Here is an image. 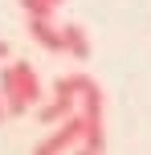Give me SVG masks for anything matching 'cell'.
<instances>
[{"label":"cell","instance_id":"8","mask_svg":"<svg viewBox=\"0 0 151 155\" xmlns=\"http://www.w3.org/2000/svg\"><path fill=\"white\" fill-rule=\"evenodd\" d=\"M74 155H102V151H94V147H82V143H78V147H74Z\"/></svg>","mask_w":151,"mask_h":155},{"label":"cell","instance_id":"10","mask_svg":"<svg viewBox=\"0 0 151 155\" xmlns=\"http://www.w3.org/2000/svg\"><path fill=\"white\" fill-rule=\"evenodd\" d=\"M4 118H8V110H4V98H0V127H4Z\"/></svg>","mask_w":151,"mask_h":155},{"label":"cell","instance_id":"1","mask_svg":"<svg viewBox=\"0 0 151 155\" xmlns=\"http://www.w3.org/2000/svg\"><path fill=\"white\" fill-rule=\"evenodd\" d=\"M0 98H4L8 118L12 114H29L41 98H45V86H41V74L33 70L29 61H12L0 70Z\"/></svg>","mask_w":151,"mask_h":155},{"label":"cell","instance_id":"6","mask_svg":"<svg viewBox=\"0 0 151 155\" xmlns=\"http://www.w3.org/2000/svg\"><path fill=\"white\" fill-rule=\"evenodd\" d=\"M74 110L65 106V102H57V98H49L45 106L37 110V123H49V127H57V123H65V118H70Z\"/></svg>","mask_w":151,"mask_h":155},{"label":"cell","instance_id":"5","mask_svg":"<svg viewBox=\"0 0 151 155\" xmlns=\"http://www.w3.org/2000/svg\"><path fill=\"white\" fill-rule=\"evenodd\" d=\"M61 41H65V53L74 61H90V37L82 25H61Z\"/></svg>","mask_w":151,"mask_h":155},{"label":"cell","instance_id":"3","mask_svg":"<svg viewBox=\"0 0 151 155\" xmlns=\"http://www.w3.org/2000/svg\"><path fill=\"white\" fill-rule=\"evenodd\" d=\"M29 37L37 41L41 49L49 53H65V41H61V25H53V16H29Z\"/></svg>","mask_w":151,"mask_h":155},{"label":"cell","instance_id":"4","mask_svg":"<svg viewBox=\"0 0 151 155\" xmlns=\"http://www.w3.org/2000/svg\"><path fill=\"white\" fill-rule=\"evenodd\" d=\"M86 82H90L86 74H61V78L53 82V98L65 102L70 110H78V94H82V86H86Z\"/></svg>","mask_w":151,"mask_h":155},{"label":"cell","instance_id":"2","mask_svg":"<svg viewBox=\"0 0 151 155\" xmlns=\"http://www.w3.org/2000/svg\"><path fill=\"white\" fill-rule=\"evenodd\" d=\"M82 131H86V118H82V110H74L65 123L53 127L49 139H41L37 147H33V155H65V151H74L82 143Z\"/></svg>","mask_w":151,"mask_h":155},{"label":"cell","instance_id":"7","mask_svg":"<svg viewBox=\"0 0 151 155\" xmlns=\"http://www.w3.org/2000/svg\"><path fill=\"white\" fill-rule=\"evenodd\" d=\"M61 4H65V0H21V8L29 16H53Z\"/></svg>","mask_w":151,"mask_h":155},{"label":"cell","instance_id":"9","mask_svg":"<svg viewBox=\"0 0 151 155\" xmlns=\"http://www.w3.org/2000/svg\"><path fill=\"white\" fill-rule=\"evenodd\" d=\"M4 57H12V45H8V41H0V61H4Z\"/></svg>","mask_w":151,"mask_h":155}]
</instances>
